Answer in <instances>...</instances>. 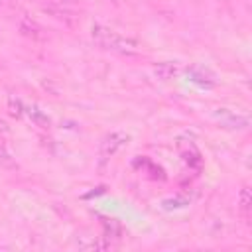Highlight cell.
I'll return each mask as SVG.
<instances>
[{
    "instance_id": "obj_1",
    "label": "cell",
    "mask_w": 252,
    "mask_h": 252,
    "mask_svg": "<svg viewBox=\"0 0 252 252\" xmlns=\"http://www.w3.org/2000/svg\"><path fill=\"white\" fill-rule=\"evenodd\" d=\"M91 35H93V39L100 45V47H104V49H110V51H118V53H136V49H138V45H136V41L134 39H128V37H124V35H120V33H116L114 30H108V28H104V26H93V30H91Z\"/></svg>"
},
{
    "instance_id": "obj_2",
    "label": "cell",
    "mask_w": 252,
    "mask_h": 252,
    "mask_svg": "<svg viewBox=\"0 0 252 252\" xmlns=\"http://www.w3.org/2000/svg\"><path fill=\"white\" fill-rule=\"evenodd\" d=\"M215 118L224 126V128H236V130H242V128H248L250 120L246 114H240V112H234L230 108H217L215 110Z\"/></svg>"
},
{
    "instance_id": "obj_3",
    "label": "cell",
    "mask_w": 252,
    "mask_h": 252,
    "mask_svg": "<svg viewBox=\"0 0 252 252\" xmlns=\"http://www.w3.org/2000/svg\"><path fill=\"white\" fill-rule=\"evenodd\" d=\"M126 142H128V136H126V134H122V132H110V134L104 136V140L100 142V156H102V158L114 156Z\"/></svg>"
},
{
    "instance_id": "obj_4",
    "label": "cell",
    "mask_w": 252,
    "mask_h": 252,
    "mask_svg": "<svg viewBox=\"0 0 252 252\" xmlns=\"http://www.w3.org/2000/svg\"><path fill=\"white\" fill-rule=\"evenodd\" d=\"M154 73H156L158 79L169 81V79H173V77L177 75V67H175L173 63H169V61H163V63H158V65L154 67Z\"/></svg>"
},
{
    "instance_id": "obj_5",
    "label": "cell",
    "mask_w": 252,
    "mask_h": 252,
    "mask_svg": "<svg viewBox=\"0 0 252 252\" xmlns=\"http://www.w3.org/2000/svg\"><path fill=\"white\" fill-rule=\"evenodd\" d=\"M189 77H191L193 83H197L201 87H213L215 85V77L211 73L203 71V69H191L189 71Z\"/></svg>"
},
{
    "instance_id": "obj_6",
    "label": "cell",
    "mask_w": 252,
    "mask_h": 252,
    "mask_svg": "<svg viewBox=\"0 0 252 252\" xmlns=\"http://www.w3.org/2000/svg\"><path fill=\"white\" fill-rule=\"evenodd\" d=\"M26 112H28V116L37 124V126H41V128H47L49 124H51V120H49V116L43 112V110H39L37 106H26L24 108Z\"/></svg>"
},
{
    "instance_id": "obj_7",
    "label": "cell",
    "mask_w": 252,
    "mask_h": 252,
    "mask_svg": "<svg viewBox=\"0 0 252 252\" xmlns=\"http://www.w3.org/2000/svg\"><path fill=\"white\" fill-rule=\"evenodd\" d=\"M102 228H104V236H108V238L120 236V224L114 219H102Z\"/></svg>"
},
{
    "instance_id": "obj_8",
    "label": "cell",
    "mask_w": 252,
    "mask_h": 252,
    "mask_svg": "<svg viewBox=\"0 0 252 252\" xmlns=\"http://www.w3.org/2000/svg\"><path fill=\"white\" fill-rule=\"evenodd\" d=\"M8 108H10V114L18 118V116H22V114H24V108H26V106H24L18 98H10V100H8Z\"/></svg>"
},
{
    "instance_id": "obj_9",
    "label": "cell",
    "mask_w": 252,
    "mask_h": 252,
    "mask_svg": "<svg viewBox=\"0 0 252 252\" xmlns=\"http://www.w3.org/2000/svg\"><path fill=\"white\" fill-rule=\"evenodd\" d=\"M250 201H252V199H250V189L244 187V189L240 191V201H238V203H240V209H242L244 213L250 209Z\"/></svg>"
},
{
    "instance_id": "obj_10",
    "label": "cell",
    "mask_w": 252,
    "mask_h": 252,
    "mask_svg": "<svg viewBox=\"0 0 252 252\" xmlns=\"http://www.w3.org/2000/svg\"><path fill=\"white\" fill-rule=\"evenodd\" d=\"M8 158H10V154L6 152V148L0 144V159H4V161H8Z\"/></svg>"
}]
</instances>
